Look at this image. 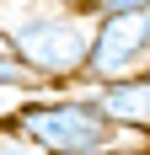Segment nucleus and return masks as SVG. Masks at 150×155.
I'll return each instance as SVG.
<instances>
[{
    "label": "nucleus",
    "instance_id": "nucleus-1",
    "mask_svg": "<svg viewBox=\"0 0 150 155\" xmlns=\"http://www.w3.org/2000/svg\"><path fill=\"white\" fill-rule=\"evenodd\" d=\"M0 128H11L22 139L43 144L48 155H123V150H139L150 144V134H129V128L107 123V112L97 107V96L80 91V96H22Z\"/></svg>",
    "mask_w": 150,
    "mask_h": 155
},
{
    "label": "nucleus",
    "instance_id": "nucleus-2",
    "mask_svg": "<svg viewBox=\"0 0 150 155\" xmlns=\"http://www.w3.org/2000/svg\"><path fill=\"white\" fill-rule=\"evenodd\" d=\"M11 32V54L32 70L38 91L43 86H86V59H91V32H97V11L70 0L54 11H27L5 21Z\"/></svg>",
    "mask_w": 150,
    "mask_h": 155
},
{
    "label": "nucleus",
    "instance_id": "nucleus-3",
    "mask_svg": "<svg viewBox=\"0 0 150 155\" xmlns=\"http://www.w3.org/2000/svg\"><path fill=\"white\" fill-rule=\"evenodd\" d=\"M145 70H150V11H97L86 86L145 75Z\"/></svg>",
    "mask_w": 150,
    "mask_h": 155
},
{
    "label": "nucleus",
    "instance_id": "nucleus-4",
    "mask_svg": "<svg viewBox=\"0 0 150 155\" xmlns=\"http://www.w3.org/2000/svg\"><path fill=\"white\" fill-rule=\"evenodd\" d=\"M86 91L97 96L107 123L129 128V134H150V70L145 75H123V80H102V86H86Z\"/></svg>",
    "mask_w": 150,
    "mask_h": 155
},
{
    "label": "nucleus",
    "instance_id": "nucleus-5",
    "mask_svg": "<svg viewBox=\"0 0 150 155\" xmlns=\"http://www.w3.org/2000/svg\"><path fill=\"white\" fill-rule=\"evenodd\" d=\"M0 91H38L32 70L16 59V54H0Z\"/></svg>",
    "mask_w": 150,
    "mask_h": 155
},
{
    "label": "nucleus",
    "instance_id": "nucleus-6",
    "mask_svg": "<svg viewBox=\"0 0 150 155\" xmlns=\"http://www.w3.org/2000/svg\"><path fill=\"white\" fill-rule=\"evenodd\" d=\"M0 155H48L43 144L22 139V134H11V128H0Z\"/></svg>",
    "mask_w": 150,
    "mask_h": 155
},
{
    "label": "nucleus",
    "instance_id": "nucleus-7",
    "mask_svg": "<svg viewBox=\"0 0 150 155\" xmlns=\"http://www.w3.org/2000/svg\"><path fill=\"white\" fill-rule=\"evenodd\" d=\"M102 11H150V0H102Z\"/></svg>",
    "mask_w": 150,
    "mask_h": 155
},
{
    "label": "nucleus",
    "instance_id": "nucleus-8",
    "mask_svg": "<svg viewBox=\"0 0 150 155\" xmlns=\"http://www.w3.org/2000/svg\"><path fill=\"white\" fill-rule=\"evenodd\" d=\"M0 54H11V32H5V21H0Z\"/></svg>",
    "mask_w": 150,
    "mask_h": 155
}]
</instances>
